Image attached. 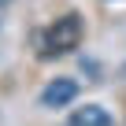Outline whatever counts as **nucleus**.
<instances>
[{"label": "nucleus", "instance_id": "f257e3e1", "mask_svg": "<svg viewBox=\"0 0 126 126\" xmlns=\"http://www.w3.org/2000/svg\"><path fill=\"white\" fill-rule=\"evenodd\" d=\"M82 45V15H59L48 30H45V37H41V48H45V56H63V52H74Z\"/></svg>", "mask_w": 126, "mask_h": 126}, {"label": "nucleus", "instance_id": "20e7f679", "mask_svg": "<svg viewBox=\"0 0 126 126\" xmlns=\"http://www.w3.org/2000/svg\"><path fill=\"white\" fill-rule=\"evenodd\" d=\"M0 4H8V0H0Z\"/></svg>", "mask_w": 126, "mask_h": 126}, {"label": "nucleus", "instance_id": "f03ea898", "mask_svg": "<svg viewBox=\"0 0 126 126\" xmlns=\"http://www.w3.org/2000/svg\"><path fill=\"white\" fill-rule=\"evenodd\" d=\"M74 96H78V82L74 78H52L41 89V104L45 108H67Z\"/></svg>", "mask_w": 126, "mask_h": 126}, {"label": "nucleus", "instance_id": "7ed1b4c3", "mask_svg": "<svg viewBox=\"0 0 126 126\" xmlns=\"http://www.w3.org/2000/svg\"><path fill=\"white\" fill-rule=\"evenodd\" d=\"M67 126H115V119L108 115V108L100 104H85V108H74Z\"/></svg>", "mask_w": 126, "mask_h": 126}]
</instances>
